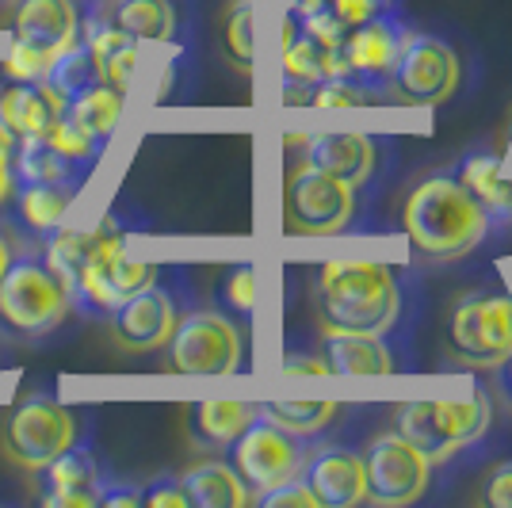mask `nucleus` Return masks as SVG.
Masks as SVG:
<instances>
[{
  "mask_svg": "<svg viewBox=\"0 0 512 508\" xmlns=\"http://www.w3.org/2000/svg\"><path fill=\"white\" fill-rule=\"evenodd\" d=\"M474 497H478V505H486V508H512V459L493 463L490 470L482 474Z\"/></svg>",
  "mask_w": 512,
  "mask_h": 508,
  "instance_id": "obj_35",
  "label": "nucleus"
},
{
  "mask_svg": "<svg viewBox=\"0 0 512 508\" xmlns=\"http://www.w3.org/2000/svg\"><path fill=\"white\" fill-rule=\"evenodd\" d=\"M43 505L46 508H96L100 505V489H104L107 474L100 470V459L92 444L77 440L65 447L54 463L43 470Z\"/></svg>",
  "mask_w": 512,
  "mask_h": 508,
  "instance_id": "obj_15",
  "label": "nucleus"
},
{
  "mask_svg": "<svg viewBox=\"0 0 512 508\" xmlns=\"http://www.w3.org/2000/svg\"><path fill=\"white\" fill-rule=\"evenodd\" d=\"M65 104L46 88V81H0V123L16 138L27 134H50L62 119Z\"/></svg>",
  "mask_w": 512,
  "mask_h": 508,
  "instance_id": "obj_20",
  "label": "nucleus"
},
{
  "mask_svg": "<svg viewBox=\"0 0 512 508\" xmlns=\"http://www.w3.org/2000/svg\"><path fill=\"white\" fill-rule=\"evenodd\" d=\"M279 367L283 375H329V363L321 352H287Z\"/></svg>",
  "mask_w": 512,
  "mask_h": 508,
  "instance_id": "obj_39",
  "label": "nucleus"
},
{
  "mask_svg": "<svg viewBox=\"0 0 512 508\" xmlns=\"http://www.w3.org/2000/svg\"><path fill=\"white\" fill-rule=\"evenodd\" d=\"M107 20L115 23L119 31L134 35L138 43H176V8L172 0H104Z\"/></svg>",
  "mask_w": 512,
  "mask_h": 508,
  "instance_id": "obj_28",
  "label": "nucleus"
},
{
  "mask_svg": "<svg viewBox=\"0 0 512 508\" xmlns=\"http://www.w3.org/2000/svg\"><path fill=\"white\" fill-rule=\"evenodd\" d=\"M329 12L344 27H360V23L379 20V16H394L398 12V0H329Z\"/></svg>",
  "mask_w": 512,
  "mask_h": 508,
  "instance_id": "obj_36",
  "label": "nucleus"
},
{
  "mask_svg": "<svg viewBox=\"0 0 512 508\" xmlns=\"http://www.w3.org/2000/svg\"><path fill=\"white\" fill-rule=\"evenodd\" d=\"M493 230L486 207L463 188L459 176L432 172L402 203V237L409 253L428 264H448L474 253Z\"/></svg>",
  "mask_w": 512,
  "mask_h": 508,
  "instance_id": "obj_1",
  "label": "nucleus"
},
{
  "mask_svg": "<svg viewBox=\"0 0 512 508\" xmlns=\"http://www.w3.org/2000/svg\"><path fill=\"white\" fill-rule=\"evenodd\" d=\"M306 444L302 436L279 428V424L256 417L234 444H230V466L241 474V482L249 486V493H264V489L279 486L299 478L302 463H306Z\"/></svg>",
  "mask_w": 512,
  "mask_h": 508,
  "instance_id": "obj_12",
  "label": "nucleus"
},
{
  "mask_svg": "<svg viewBox=\"0 0 512 508\" xmlns=\"http://www.w3.org/2000/svg\"><path fill=\"white\" fill-rule=\"evenodd\" d=\"M260 417L249 402H199L188 409V436L199 451H222L230 447Z\"/></svg>",
  "mask_w": 512,
  "mask_h": 508,
  "instance_id": "obj_24",
  "label": "nucleus"
},
{
  "mask_svg": "<svg viewBox=\"0 0 512 508\" xmlns=\"http://www.w3.org/2000/svg\"><path fill=\"white\" fill-rule=\"evenodd\" d=\"M12 27L20 43L39 46L43 54L58 58L62 50L81 43V8L77 0H16Z\"/></svg>",
  "mask_w": 512,
  "mask_h": 508,
  "instance_id": "obj_19",
  "label": "nucleus"
},
{
  "mask_svg": "<svg viewBox=\"0 0 512 508\" xmlns=\"http://www.w3.org/2000/svg\"><path fill=\"white\" fill-rule=\"evenodd\" d=\"M444 348L467 367H501L512 356V295L467 291L451 302Z\"/></svg>",
  "mask_w": 512,
  "mask_h": 508,
  "instance_id": "obj_6",
  "label": "nucleus"
},
{
  "mask_svg": "<svg viewBox=\"0 0 512 508\" xmlns=\"http://www.w3.org/2000/svg\"><path fill=\"white\" fill-rule=\"evenodd\" d=\"M256 505L260 508H321L318 497L306 489L302 478H291V482H279V486L256 493Z\"/></svg>",
  "mask_w": 512,
  "mask_h": 508,
  "instance_id": "obj_37",
  "label": "nucleus"
},
{
  "mask_svg": "<svg viewBox=\"0 0 512 508\" xmlns=\"http://www.w3.org/2000/svg\"><path fill=\"white\" fill-rule=\"evenodd\" d=\"M92 172L88 161H73L62 149L54 146L46 134H27L12 149V176L16 188L20 184H85V176Z\"/></svg>",
  "mask_w": 512,
  "mask_h": 508,
  "instance_id": "obj_21",
  "label": "nucleus"
},
{
  "mask_svg": "<svg viewBox=\"0 0 512 508\" xmlns=\"http://www.w3.org/2000/svg\"><path fill=\"white\" fill-rule=\"evenodd\" d=\"M157 279H161V268L153 260L130 256L123 218L119 214H104L88 230L85 260H81V268L69 279V298L85 314H111L115 306H123L130 295L146 291Z\"/></svg>",
  "mask_w": 512,
  "mask_h": 508,
  "instance_id": "obj_3",
  "label": "nucleus"
},
{
  "mask_svg": "<svg viewBox=\"0 0 512 508\" xmlns=\"http://www.w3.org/2000/svg\"><path fill=\"white\" fill-rule=\"evenodd\" d=\"M77 184H20L12 191V218L20 222L27 233H54L69 214L73 199H77Z\"/></svg>",
  "mask_w": 512,
  "mask_h": 508,
  "instance_id": "obj_27",
  "label": "nucleus"
},
{
  "mask_svg": "<svg viewBox=\"0 0 512 508\" xmlns=\"http://www.w3.org/2000/svg\"><path fill=\"white\" fill-rule=\"evenodd\" d=\"M314 306L321 329L386 337L402 318V287L386 260L341 256L314 272Z\"/></svg>",
  "mask_w": 512,
  "mask_h": 508,
  "instance_id": "obj_2",
  "label": "nucleus"
},
{
  "mask_svg": "<svg viewBox=\"0 0 512 508\" xmlns=\"http://www.w3.org/2000/svg\"><path fill=\"white\" fill-rule=\"evenodd\" d=\"M100 505H107V508H138V505H142V489L123 486L119 478H107L104 489H100Z\"/></svg>",
  "mask_w": 512,
  "mask_h": 508,
  "instance_id": "obj_40",
  "label": "nucleus"
},
{
  "mask_svg": "<svg viewBox=\"0 0 512 508\" xmlns=\"http://www.w3.org/2000/svg\"><path fill=\"white\" fill-rule=\"evenodd\" d=\"M501 375H505V390H509V398H512V356L501 363Z\"/></svg>",
  "mask_w": 512,
  "mask_h": 508,
  "instance_id": "obj_44",
  "label": "nucleus"
},
{
  "mask_svg": "<svg viewBox=\"0 0 512 508\" xmlns=\"http://www.w3.org/2000/svg\"><path fill=\"white\" fill-rule=\"evenodd\" d=\"M383 100V88L367 85L360 77H333V81H321L310 96V104L321 111H344V107H367Z\"/></svg>",
  "mask_w": 512,
  "mask_h": 508,
  "instance_id": "obj_32",
  "label": "nucleus"
},
{
  "mask_svg": "<svg viewBox=\"0 0 512 508\" xmlns=\"http://www.w3.org/2000/svg\"><path fill=\"white\" fill-rule=\"evenodd\" d=\"M299 478L321 508H352L363 501V459L360 451L344 444H329L306 455Z\"/></svg>",
  "mask_w": 512,
  "mask_h": 508,
  "instance_id": "obj_18",
  "label": "nucleus"
},
{
  "mask_svg": "<svg viewBox=\"0 0 512 508\" xmlns=\"http://www.w3.org/2000/svg\"><path fill=\"white\" fill-rule=\"evenodd\" d=\"M73 306L65 279L43 253H23L0 276V325L23 340L50 337Z\"/></svg>",
  "mask_w": 512,
  "mask_h": 508,
  "instance_id": "obj_4",
  "label": "nucleus"
},
{
  "mask_svg": "<svg viewBox=\"0 0 512 508\" xmlns=\"http://www.w3.org/2000/svg\"><path fill=\"white\" fill-rule=\"evenodd\" d=\"M291 16H310V12H318V8H325L329 0H279Z\"/></svg>",
  "mask_w": 512,
  "mask_h": 508,
  "instance_id": "obj_43",
  "label": "nucleus"
},
{
  "mask_svg": "<svg viewBox=\"0 0 512 508\" xmlns=\"http://www.w3.org/2000/svg\"><path fill=\"white\" fill-rule=\"evenodd\" d=\"M50 54H43L39 46L31 43H12V50H8V58H4V73L8 77H16V81H43L46 69H50Z\"/></svg>",
  "mask_w": 512,
  "mask_h": 508,
  "instance_id": "obj_34",
  "label": "nucleus"
},
{
  "mask_svg": "<svg viewBox=\"0 0 512 508\" xmlns=\"http://www.w3.org/2000/svg\"><path fill=\"white\" fill-rule=\"evenodd\" d=\"M463 188L486 207V214L497 222H512V176L505 169V161L497 153H467L459 161V172Z\"/></svg>",
  "mask_w": 512,
  "mask_h": 508,
  "instance_id": "obj_23",
  "label": "nucleus"
},
{
  "mask_svg": "<svg viewBox=\"0 0 512 508\" xmlns=\"http://www.w3.org/2000/svg\"><path fill=\"white\" fill-rule=\"evenodd\" d=\"M16 260V241H12V233H8V226L0 222V276L8 272V264Z\"/></svg>",
  "mask_w": 512,
  "mask_h": 508,
  "instance_id": "obj_42",
  "label": "nucleus"
},
{
  "mask_svg": "<svg viewBox=\"0 0 512 508\" xmlns=\"http://www.w3.org/2000/svg\"><path fill=\"white\" fill-rule=\"evenodd\" d=\"M142 505L150 508H188V493L180 486V478H157L150 489H142Z\"/></svg>",
  "mask_w": 512,
  "mask_h": 508,
  "instance_id": "obj_38",
  "label": "nucleus"
},
{
  "mask_svg": "<svg viewBox=\"0 0 512 508\" xmlns=\"http://www.w3.org/2000/svg\"><path fill=\"white\" fill-rule=\"evenodd\" d=\"M180 486H184V493H188V501L195 508H245L253 501V493L241 482V474L230 463H222V459L188 466L180 474Z\"/></svg>",
  "mask_w": 512,
  "mask_h": 508,
  "instance_id": "obj_25",
  "label": "nucleus"
},
{
  "mask_svg": "<svg viewBox=\"0 0 512 508\" xmlns=\"http://www.w3.org/2000/svg\"><path fill=\"white\" fill-rule=\"evenodd\" d=\"M291 146L306 149V165L337 176L352 188H363L375 172V142L360 130H321V134H291Z\"/></svg>",
  "mask_w": 512,
  "mask_h": 508,
  "instance_id": "obj_16",
  "label": "nucleus"
},
{
  "mask_svg": "<svg viewBox=\"0 0 512 508\" xmlns=\"http://www.w3.org/2000/svg\"><path fill=\"white\" fill-rule=\"evenodd\" d=\"M256 409H260L264 421L279 424L295 436H318L321 428H329L341 413L337 402H264Z\"/></svg>",
  "mask_w": 512,
  "mask_h": 508,
  "instance_id": "obj_30",
  "label": "nucleus"
},
{
  "mask_svg": "<svg viewBox=\"0 0 512 508\" xmlns=\"http://www.w3.org/2000/svg\"><path fill=\"white\" fill-rule=\"evenodd\" d=\"M459 77H463L459 54L444 39L409 31V39L402 43V54L390 69L386 85H390V96L398 104L436 107L451 100V92L459 88Z\"/></svg>",
  "mask_w": 512,
  "mask_h": 508,
  "instance_id": "obj_9",
  "label": "nucleus"
},
{
  "mask_svg": "<svg viewBox=\"0 0 512 508\" xmlns=\"http://www.w3.org/2000/svg\"><path fill=\"white\" fill-rule=\"evenodd\" d=\"M241 333L226 314L192 310L176 318L169 337V367L180 375H234L241 371Z\"/></svg>",
  "mask_w": 512,
  "mask_h": 508,
  "instance_id": "obj_11",
  "label": "nucleus"
},
{
  "mask_svg": "<svg viewBox=\"0 0 512 508\" xmlns=\"http://www.w3.org/2000/svg\"><path fill=\"white\" fill-rule=\"evenodd\" d=\"M12 191H16V176H12V153L0 149V207L12 203Z\"/></svg>",
  "mask_w": 512,
  "mask_h": 508,
  "instance_id": "obj_41",
  "label": "nucleus"
},
{
  "mask_svg": "<svg viewBox=\"0 0 512 508\" xmlns=\"http://www.w3.org/2000/svg\"><path fill=\"white\" fill-rule=\"evenodd\" d=\"M81 440L77 413L50 394H31L23 398L0 428V451L12 466L27 474H39L46 463H54L65 447Z\"/></svg>",
  "mask_w": 512,
  "mask_h": 508,
  "instance_id": "obj_7",
  "label": "nucleus"
},
{
  "mask_svg": "<svg viewBox=\"0 0 512 508\" xmlns=\"http://www.w3.org/2000/svg\"><path fill=\"white\" fill-rule=\"evenodd\" d=\"M356 188L302 161L283 188V226L295 237H333L352 226Z\"/></svg>",
  "mask_w": 512,
  "mask_h": 508,
  "instance_id": "obj_8",
  "label": "nucleus"
},
{
  "mask_svg": "<svg viewBox=\"0 0 512 508\" xmlns=\"http://www.w3.org/2000/svg\"><path fill=\"white\" fill-rule=\"evenodd\" d=\"M46 88L62 100V104H69L73 96H81L85 88L100 85V69H96V58H92V50H88L85 43L69 46V50H62L54 62H50V69H46Z\"/></svg>",
  "mask_w": 512,
  "mask_h": 508,
  "instance_id": "obj_29",
  "label": "nucleus"
},
{
  "mask_svg": "<svg viewBox=\"0 0 512 508\" xmlns=\"http://www.w3.org/2000/svg\"><path fill=\"white\" fill-rule=\"evenodd\" d=\"M123 96H127V92H119V88H111L100 81V85L85 88L81 96H73V100L65 104L62 119L77 130V134H85L92 146L104 149L107 138L119 127V119H123Z\"/></svg>",
  "mask_w": 512,
  "mask_h": 508,
  "instance_id": "obj_26",
  "label": "nucleus"
},
{
  "mask_svg": "<svg viewBox=\"0 0 512 508\" xmlns=\"http://www.w3.org/2000/svg\"><path fill=\"white\" fill-rule=\"evenodd\" d=\"M222 46L234 69L253 73L256 65V0H234L222 23Z\"/></svg>",
  "mask_w": 512,
  "mask_h": 508,
  "instance_id": "obj_31",
  "label": "nucleus"
},
{
  "mask_svg": "<svg viewBox=\"0 0 512 508\" xmlns=\"http://www.w3.org/2000/svg\"><path fill=\"white\" fill-rule=\"evenodd\" d=\"M363 459V501L379 508L413 505L428 486L432 463L417 447L409 444L402 432H383L367 440L360 451Z\"/></svg>",
  "mask_w": 512,
  "mask_h": 508,
  "instance_id": "obj_10",
  "label": "nucleus"
},
{
  "mask_svg": "<svg viewBox=\"0 0 512 508\" xmlns=\"http://www.w3.org/2000/svg\"><path fill=\"white\" fill-rule=\"evenodd\" d=\"M222 306L234 314V318H253V306H256V272L249 260L234 264L226 276H222Z\"/></svg>",
  "mask_w": 512,
  "mask_h": 508,
  "instance_id": "obj_33",
  "label": "nucleus"
},
{
  "mask_svg": "<svg viewBox=\"0 0 512 508\" xmlns=\"http://www.w3.org/2000/svg\"><path fill=\"white\" fill-rule=\"evenodd\" d=\"M81 4H85L81 8V43L92 50L100 81L127 92L134 81V69H138V39L107 20L104 0H81Z\"/></svg>",
  "mask_w": 512,
  "mask_h": 508,
  "instance_id": "obj_17",
  "label": "nucleus"
},
{
  "mask_svg": "<svg viewBox=\"0 0 512 508\" xmlns=\"http://www.w3.org/2000/svg\"><path fill=\"white\" fill-rule=\"evenodd\" d=\"M490 398L474 390L467 402H406L394 409V432H402L428 463H448L463 447L478 444L490 428Z\"/></svg>",
  "mask_w": 512,
  "mask_h": 508,
  "instance_id": "obj_5",
  "label": "nucleus"
},
{
  "mask_svg": "<svg viewBox=\"0 0 512 508\" xmlns=\"http://www.w3.org/2000/svg\"><path fill=\"white\" fill-rule=\"evenodd\" d=\"M409 39V27L402 16H379L360 27L344 31V62H348V77H360L367 85L383 88L390 81V69L402 54V43Z\"/></svg>",
  "mask_w": 512,
  "mask_h": 508,
  "instance_id": "obj_14",
  "label": "nucleus"
},
{
  "mask_svg": "<svg viewBox=\"0 0 512 508\" xmlns=\"http://www.w3.org/2000/svg\"><path fill=\"white\" fill-rule=\"evenodd\" d=\"M176 318H180L176 314V298L157 279L146 291L130 295L123 306L111 310V337L130 356H146V352H157V348L169 344Z\"/></svg>",
  "mask_w": 512,
  "mask_h": 508,
  "instance_id": "obj_13",
  "label": "nucleus"
},
{
  "mask_svg": "<svg viewBox=\"0 0 512 508\" xmlns=\"http://www.w3.org/2000/svg\"><path fill=\"white\" fill-rule=\"evenodd\" d=\"M321 356L329 363V375H390V371H398L394 348L379 333L321 329Z\"/></svg>",
  "mask_w": 512,
  "mask_h": 508,
  "instance_id": "obj_22",
  "label": "nucleus"
}]
</instances>
